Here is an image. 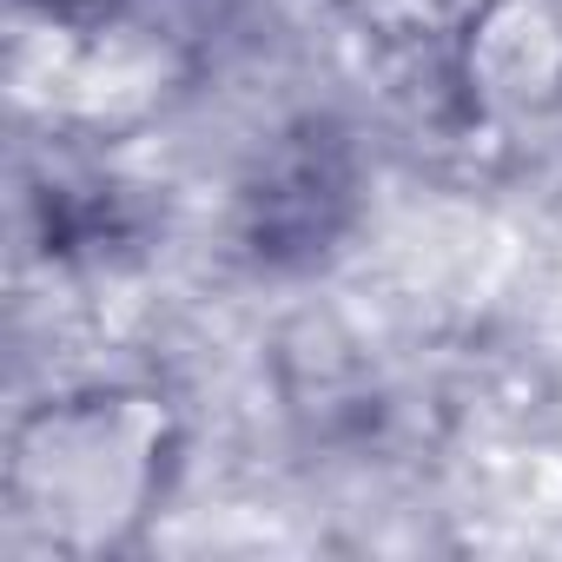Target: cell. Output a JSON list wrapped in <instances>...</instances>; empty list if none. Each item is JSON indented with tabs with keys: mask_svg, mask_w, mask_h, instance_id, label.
<instances>
[{
	"mask_svg": "<svg viewBox=\"0 0 562 562\" xmlns=\"http://www.w3.org/2000/svg\"><path fill=\"white\" fill-rule=\"evenodd\" d=\"M159 457V411L146 397H74L41 411L14 443V496L47 529L126 516Z\"/></svg>",
	"mask_w": 562,
	"mask_h": 562,
	"instance_id": "1",
	"label": "cell"
},
{
	"mask_svg": "<svg viewBox=\"0 0 562 562\" xmlns=\"http://www.w3.org/2000/svg\"><path fill=\"white\" fill-rule=\"evenodd\" d=\"M34 8H41L47 21H93V14H113L120 0H34Z\"/></svg>",
	"mask_w": 562,
	"mask_h": 562,
	"instance_id": "2",
	"label": "cell"
}]
</instances>
